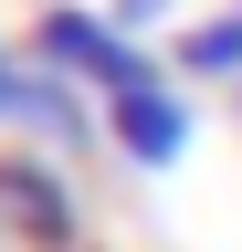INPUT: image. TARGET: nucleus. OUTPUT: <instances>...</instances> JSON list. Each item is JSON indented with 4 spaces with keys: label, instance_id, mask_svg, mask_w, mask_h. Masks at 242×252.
Returning <instances> with one entry per match:
<instances>
[{
    "label": "nucleus",
    "instance_id": "5",
    "mask_svg": "<svg viewBox=\"0 0 242 252\" xmlns=\"http://www.w3.org/2000/svg\"><path fill=\"white\" fill-rule=\"evenodd\" d=\"M105 11H116V21H127V32H137V42H147V32H158V21L179 32V0H105Z\"/></svg>",
    "mask_w": 242,
    "mask_h": 252
},
{
    "label": "nucleus",
    "instance_id": "8",
    "mask_svg": "<svg viewBox=\"0 0 242 252\" xmlns=\"http://www.w3.org/2000/svg\"><path fill=\"white\" fill-rule=\"evenodd\" d=\"M0 53H11V42H0Z\"/></svg>",
    "mask_w": 242,
    "mask_h": 252
},
{
    "label": "nucleus",
    "instance_id": "6",
    "mask_svg": "<svg viewBox=\"0 0 242 252\" xmlns=\"http://www.w3.org/2000/svg\"><path fill=\"white\" fill-rule=\"evenodd\" d=\"M0 252H21V242H11V231H0Z\"/></svg>",
    "mask_w": 242,
    "mask_h": 252
},
{
    "label": "nucleus",
    "instance_id": "3",
    "mask_svg": "<svg viewBox=\"0 0 242 252\" xmlns=\"http://www.w3.org/2000/svg\"><path fill=\"white\" fill-rule=\"evenodd\" d=\"M190 137H200V116H190V84L169 74H147V84H127V94H105V147L127 158V168H179L190 158Z\"/></svg>",
    "mask_w": 242,
    "mask_h": 252
},
{
    "label": "nucleus",
    "instance_id": "7",
    "mask_svg": "<svg viewBox=\"0 0 242 252\" xmlns=\"http://www.w3.org/2000/svg\"><path fill=\"white\" fill-rule=\"evenodd\" d=\"M232 116H242V94H232Z\"/></svg>",
    "mask_w": 242,
    "mask_h": 252
},
{
    "label": "nucleus",
    "instance_id": "2",
    "mask_svg": "<svg viewBox=\"0 0 242 252\" xmlns=\"http://www.w3.org/2000/svg\"><path fill=\"white\" fill-rule=\"evenodd\" d=\"M0 231H11L21 252H95L84 189L64 179L53 147H0Z\"/></svg>",
    "mask_w": 242,
    "mask_h": 252
},
{
    "label": "nucleus",
    "instance_id": "4",
    "mask_svg": "<svg viewBox=\"0 0 242 252\" xmlns=\"http://www.w3.org/2000/svg\"><path fill=\"white\" fill-rule=\"evenodd\" d=\"M169 74H179V84H221V94H242V0H221V11H200V21L169 32Z\"/></svg>",
    "mask_w": 242,
    "mask_h": 252
},
{
    "label": "nucleus",
    "instance_id": "1",
    "mask_svg": "<svg viewBox=\"0 0 242 252\" xmlns=\"http://www.w3.org/2000/svg\"><path fill=\"white\" fill-rule=\"evenodd\" d=\"M21 42H32V63H53V74H74L84 94H95V105L158 74V53H147V42H137L127 21H116V11H84V0H42Z\"/></svg>",
    "mask_w": 242,
    "mask_h": 252
}]
</instances>
